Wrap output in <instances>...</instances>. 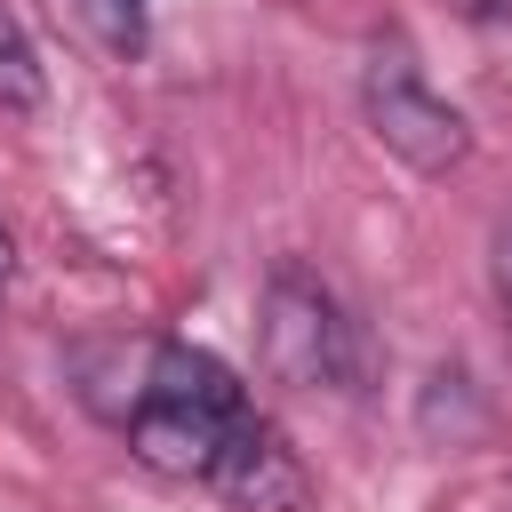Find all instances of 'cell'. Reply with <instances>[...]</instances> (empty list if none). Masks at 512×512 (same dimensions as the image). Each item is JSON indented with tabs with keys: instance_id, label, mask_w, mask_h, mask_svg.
<instances>
[{
	"instance_id": "obj_1",
	"label": "cell",
	"mask_w": 512,
	"mask_h": 512,
	"mask_svg": "<svg viewBox=\"0 0 512 512\" xmlns=\"http://www.w3.org/2000/svg\"><path fill=\"white\" fill-rule=\"evenodd\" d=\"M256 424L248 392L232 384V368L216 352H192V344H152L144 360V384L128 400V448L160 472H184V480H208L224 464V448Z\"/></svg>"
},
{
	"instance_id": "obj_2",
	"label": "cell",
	"mask_w": 512,
	"mask_h": 512,
	"mask_svg": "<svg viewBox=\"0 0 512 512\" xmlns=\"http://www.w3.org/2000/svg\"><path fill=\"white\" fill-rule=\"evenodd\" d=\"M360 104H368V128L392 160H408L416 176H448L472 160V120L432 96V80L416 72L408 40H376L368 48V72H360Z\"/></svg>"
},
{
	"instance_id": "obj_3",
	"label": "cell",
	"mask_w": 512,
	"mask_h": 512,
	"mask_svg": "<svg viewBox=\"0 0 512 512\" xmlns=\"http://www.w3.org/2000/svg\"><path fill=\"white\" fill-rule=\"evenodd\" d=\"M256 352H264L272 384L320 392V384L352 376V320L304 264H280L264 280V304H256Z\"/></svg>"
},
{
	"instance_id": "obj_4",
	"label": "cell",
	"mask_w": 512,
	"mask_h": 512,
	"mask_svg": "<svg viewBox=\"0 0 512 512\" xmlns=\"http://www.w3.org/2000/svg\"><path fill=\"white\" fill-rule=\"evenodd\" d=\"M208 488H224L232 504H248V512H304V464L280 448V432L272 424H248L232 448H224V464L208 472Z\"/></svg>"
},
{
	"instance_id": "obj_5",
	"label": "cell",
	"mask_w": 512,
	"mask_h": 512,
	"mask_svg": "<svg viewBox=\"0 0 512 512\" xmlns=\"http://www.w3.org/2000/svg\"><path fill=\"white\" fill-rule=\"evenodd\" d=\"M48 96V72H40V48L24 40L16 8L0 0V112H32Z\"/></svg>"
},
{
	"instance_id": "obj_6",
	"label": "cell",
	"mask_w": 512,
	"mask_h": 512,
	"mask_svg": "<svg viewBox=\"0 0 512 512\" xmlns=\"http://www.w3.org/2000/svg\"><path fill=\"white\" fill-rule=\"evenodd\" d=\"M488 288H496V312H504V328H512V224L488 240Z\"/></svg>"
},
{
	"instance_id": "obj_7",
	"label": "cell",
	"mask_w": 512,
	"mask_h": 512,
	"mask_svg": "<svg viewBox=\"0 0 512 512\" xmlns=\"http://www.w3.org/2000/svg\"><path fill=\"white\" fill-rule=\"evenodd\" d=\"M456 8H464L472 24H504V16H512V0H456Z\"/></svg>"
},
{
	"instance_id": "obj_8",
	"label": "cell",
	"mask_w": 512,
	"mask_h": 512,
	"mask_svg": "<svg viewBox=\"0 0 512 512\" xmlns=\"http://www.w3.org/2000/svg\"><path fill=\"white\" fill-rule=\"evenodd\" d=\"M8 272H16V240H8V224H0V288H8Z\"/></svg>"
}]
</instances>
